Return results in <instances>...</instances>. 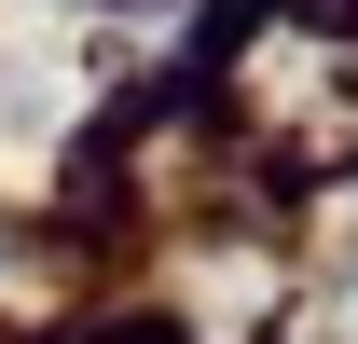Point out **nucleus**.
Returning <instances> with one entry per match:
<instances>
[{"mask_svg": "<svg viewBox=\"0 0 358 344\" xmlns=\"http://www.w3.org/2000/svg\"><path fill=\"white\" fill-rule=\"evenodd\" d=\"M345 344H358V331H345Z\"/></svg>", "mask_w": 358, "mask_h": 344, "instance_id": "f257e3e1", "label": "nucleus"}]
</instances>
